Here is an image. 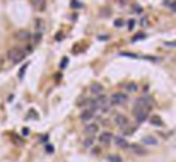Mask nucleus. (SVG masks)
I'll use <instances>...</instances> for the list:
<instances>
[{"mask_svg":"<svg viewBox=\"0 0 176 162\" xmlns=\"http://www.w3.org/2000/svg\"><path fill=\"white\" fill-rule=\"evenodd\" d=\"M115 26H116V27H122V26H123V20H122V19H116V20H115Z\"/></svg>","mask_w":176,"mask_h":162,"instance_id":"obj_23","label":"nucleus"},{"mask_svg":"<svg viewBox=\"0 0 176 162\" xmlns=\"http://www.w3.org/2000/svg\"><path fill=\"white\" fill-rule=\"evenodd\" d=\"M19 39H22V41H26V39H31V33L29 31H17V34H15Z\"/></svg>","mask_w":176,"mask_h":162,"instance_id":"obj_13","label":"nucleus"},{"mask_svg":"<svg viewBox=\"0 0 176 162\" xmlns=\"http://www.w3.org/2000/svg\"><path fill=\"white\" fill-rule=\"evenodd\" d=\"M27 67H29V65H27V63H24V65H22V67H21V70H19V79H22V77H24V74H26Z\"/></svg>","mask_w":176,"mask_h":162,"instance_id":"obj_18","label":"nucleus"},{"mask_svg":"<svg viewBox=\"0 0 176 162\" xmlns=\"http://www.w3.org/2000/svg\"><path fill=\"white\" fill-rule=\"evenodd\" d=\"M135 26H137L135 19H130L128 22H127V27H128V31H133V29H135Z\"/></svg>","mask_w":176,"mask_h":162,"instance_id":"obj_17","label":"nucleus"},{"mask_svg":"<svg viewBox=\"0 0 176 162\" xmlns=\"http://www.w3.org/2000/svg\"><path fill=\"white\" fill-rule=\"evenodd\" d=\"M108 162H123V161H122V157H118V155H109Z\"/></svg>","mask_w":176,"mask_h":162,"instance_id":"obj_19","label":"nucleus"},{"mask_svg":"<svg viewBox=\"0 0 176 162\" xmlns=\"http://www.w3.org/2000/svg\"><path fill=\"white\" fill-rule=\"evenodd\" d=\"M142 38H145V34H144V33H140V34H137V36H135V38H133L132 41H139V39H142Z\"/></svg>","mask_w":176,"mask_h":162,"instance_id":"obj_22","label":"nucleus"},{"mask_svg":"<svg viewBox=\"0 0 176 162\" xmlns=\"http://www.w3.org/2000/svg\"><path fill=\"white\" fill-rule=\"evenodd\" d=\"M113 143H115V145L118 147V149H123V150H128V149H130V143H128V140H127L125 136H122V135L115 136Z\"/></svg>","mask_w":176,"mask_h":162,"instance_id":"obj_7","label":"nucleus"},{"mask_svg":"<svg viewBox=\"0 0 176 162\" xmlns=\"http://www.w3.org/2000/svg\"><path fill=\"white\" fill-rule=\"evenodd\" d=\"M133 14H142V7H140V5H139V7L133 5Z\"/></svg>","mask_w":176,"mask_h":162,"instance_id":"obj_21","label":"nucleus"},{"mask_svg":"<svg viewBox=\"0 0 176 162\" xmlns=\"http://www.w3.org/2000/svg\"><path fill=\"white\" fill-rule=\"evenodd\" d=\"M113 140H115V135H113L111 131H101V133L98 135V143H99V145H103V147H108V145H111V143H113Z\"/></svg>","mask_w":176,"mask_h":162,"instance_id":"obj_3","label":"nucleus"},{"mask_svg":"<svg viewBox=\"0 0 176 162\" xmlns=\"http://www.w3.org/2000/svg\"><path fill=\"white\" fill-rule=\"evenodd\" d=\"M84 130H86V133H87L89 136L99 135V123L98 121H91V123H87V125L84 126Z\"/></svg>","mask_w":176,"mask_h":162,"instance_id":"obj_6","label":"nucleus"},{"mask_svg":"<svg viewBox=\"0 0 176 162\" xmlns=\"http://www.w3.org/2000/svg\"><path fill=\"white\" fill-rule=\"evenodd\" d=\"M46 152L48 154H51V152H53V147H51V145H46Z\"/></svg>","mask_w":176,"mask_h":162,"instance_id":"obj_25","label":"nucleus"},{"mask_svg":"<svg viewBox=\"0 0 176 162\" xmlns=\"http://www.w3.org/2000/svg\"><path fill=\"white\" fill-rule=\"evenodd\" d=\"M113 123H115L116 126H118V128L122 130H128V128H132V126H130V121H128V118H127V116H123V115H115V118H113Z\"/></svg>","mask_w":176,"mask_h":162,"instance_id":"obj_4","label":"nucleus"},{"mask_svg":"<svg viewBox=\"0 0 176 162\" xmlns=\"http://www.w3.org/2000/svg\"><path fill=\"white\" fill-rule=\"evenodd\" d=\"M94 115H96V113H92V111H91L89 108H86V109H84V111L81 113V120L86 123V125H87V123L94 121Z\"/></svg>","mask_w":176,"mask_h":162,"instance_id":"obj_9","label":"nucleus"},{"mask_svg":"<svg viewBox=\"0 0 176 162\" xmlns=\"http://www.w3.org/2000/svg\"><path fill=\"white\" fill-rule=\"evenodd\" d=\"M26 51L27 50H22V48L10 50V51H9V60L12 61V63H17V61H21L24 56H26Z\"/></svg>","mask_w":176,"mask_h":162,"instance_id":"obj_5","label":"nucleus"},{"mask_svg":"<svg viewBox=\"0 0 176 162\" xmlns=\"http://www.w3.org/2000/svg\"><path fill=\"white\" fill-rule=\"evenodd\" d=\"M164 5L173 9V12H176V0H164Z\"/></svg>","mask_w":176,"mask_h":162,"instance_id":"obj_16","label":"nucleus"},{"mask_svg":"<svg viewBox=\"0 0 176 162\" xmlns=\"http://www.w3.org/2000/svg\"><path fill=\"white\" fill-rule=\"evenodd\" d=\"M150 115V108H133V116H135V121L140 125L145 120H149Z\"/></svg>","mask_w":176,"mask_h":162,"instance_id":"obj_2","label":"nucleus"},{"mask_svg":"<svg viewBox=\"0 0 176 162\" xmlns=\"http://www.w3.org/2000/svg\"><path fill=\"white\" fill-rule=\"evenodd\" d=\"M149 123L150 125H156V126H161V125H163V121H161L159 116H149Z\"/></svg>","mask_w":176,"mask_h":162,"instance_id":"obj_14","label":"nucleus"},{"mask_svg":"<svg viewBox=\"0 0 176 162\" xmlns=\"http://www.w3.org/2000/svg\"><path fill=\"white\" fill-rule=\"evenodd\" d=\"M123 89H125L127 94H132V92H137V90H139V85H137L135 82H127V84H123Z\"/></svg>","mask_w":176,"mask_h":162,"instance_id":"obj_12","label":"nucleus"},{"mask_svg":"<svg viewBox=\"0 0 176 162\" xmlns=\"http://www.w3.org/2000/svg\"><path fill=\"white\" fill-rule=\"evenodd\" d=\"M67 63H68V58H62V61H60V68L62 70L67 68Z\"/></svg>","mask_w":176,"mask_h":162,"instance_id":"obj_20","label":"nucleus"},{"mask_svg":"<svg viewBox=\"0 0 176 162\" xmlns=\"http://www.w3.org/2000/svg\"><path fill=\"white\" fill-rule=\"evenodd\" d=\"M128 150H132L133 154H139V155H145L147 154V150L144 149V145H139V143H132Z\"/></svg>","mask_w":176,"mask_h":162,"instance_id":"obj_11","label":"nucleus"},{"mask_svg":"<svg viewBox=\"0 0 176 162\" xmlns=\"http://www.w3.org/2000/svg\"><path fill=\"white\" fill-rule=\"evenodd\" d=\"M2 65H4V60H2V56H0V67H2Z\"/></svg>","mask_w":176,"mask_h":162,"instance_id":"obj_27","label":"nucleus"},{"mask_svg":"<svg viewBox=\"0 0 176 162\" xmlns=\"http://www.w3.org/2000/svg\"><path fill=\"white\" fill-rule=\"evenodd\" d=\"M29 135V130L27 128H22V136H27Z\"/></svg>","mask_w":176,"mask_h":162,"instance_id":"obj_24","label":"nucleus"},{"mask_svg":"<svg viewBox=\"0 0 176 162\" xmlns=\"http://www.w3.org/2000/svg\"><path fill=\"white\" fill-rule=\"evenodd\" d=\"M127 101H128V94L127 92H115L109 97V104L111 106H123Z\"/></svg>","mask_w":176,"mask_h":162,"instance_id":"obj_1","label":"nucleus"},{"mask_svg":"<svg viewBox=\"0 0 176 162\" xmlns=\"http://www.w3.org/2000/svg\"><path fill=\"white\" fill-rule=\"evenodd\" d=\"M33 5L38 9V10H43L45 9V0H33Z\"/></svg>","mask_w":176,"mask_h":162,"instance_id":"obj_15","label":"nucleus"},{"mask_svg":"<svg viewBox=\"0 0 176 162\" xmlns=\"http://www.w3.org/2000/svg\"><path fill=\"white\" fill-rule=\"evenodd\" d=\"M89 92H91V94H94L96 97H98V96H101L103 92H104V87H103L101 84L94 82V84H91V87H89Z\"/></svg>","mask_w":176,"mask_h":162,"instance_id":"obj_10","label":"nucleus"},{"mask_svg":"<svg viewBox=\"0 0 176 162\" xmlns=\"http://www.w3.org/2000/svg\"><path fill=\"white\" fill-rule=\"evenodd\" d=\"M157 143H159V140L154 135H144L142 136V145H145V147H156Z\"/></svg>","mask_w":176,"mask_h":162,"instance_id":"obj_8","label":"nucleus"},{"mask_svg":"<svg viewBox=\"0 0 176 162\" xmlns=\"http://www.w3.org/2000/svg\"><path fill=\"white\" fill-rule=\"evenodd\" d=\"M101 152V149H98V147H94V150H92V154H99Z\"/></svg>","mask_w":176,"mask_h":162,"instance_id":"obj_26","label":"nucleus"}]
</instances>
